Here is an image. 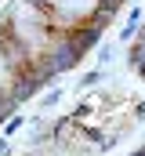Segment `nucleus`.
Here are the masks:
<instances>
[{"label":"nucleus","instance_id":"nucleus-1","mask_svg":"<svg viewBox=\"0 0 145 156\" xmlns=\"http://www.w3.org/2000/svg\"><path fill=\"white\" fill-rule=\"evenodd\" d=\"M138 22H142V11L134 7V11L127 15V26L120 29V40H131V37H134V29H138Z\"/></svg>","mask_w":145,"mask_h":156},{"label":"nucleus","instance_id":"nucleus-2","mask_svg":"<svg viewBox=\"0 0 145 156\" xmlns=\"http://www.w3.org/2000/svg\"><path fill=\"white\" fill-rule=\"evenodd\" d=\"M22 127H26V116H22V113H18V116H7L4 120V138H15Z\"/></svg>","mask_w":145,"mask_h":156},{"label":"nucleus","instance_id":"nucleus-3","mask_svg":"<svg viewBox=\"0 0 145 156\" xmlns=\"http://www.w3.org/2000/svg\"><path fill=\"white\" fill-rule=\"evenodd\" d=\"M58 102H62V91H58V87H55V91H47V94L40 98V105H44V109H55Z\"/></svg>","mask_w":145,"mask_h":156},{"label":"nucleus","instance_id":"nucleus-4","mask_svg":"<svg viewBox=\"0 0 145 156\" xmlns=\"http://www.w3.org/2000/svg\"><path fill=\"white\" fill-rule=\"evenodd\" d=\"M102 76H105V73H102V69H94V73H87V76L80 80V87H91V83H98Z\"/></svg>","mask_w":145,"mask_h":156},{"label":"nucleus","instance_id":"nucleus-5","mask_svg":"<svg viewBox=\"0 0 145 156\" xmlns=\"http://www.w3.org/2000/svg\"><path fill=\"white\" fill-rule=\"evenodd\" d=\"M98 62H102V66L112 62V47H109V44H105V47H98Z\"/></svg>","mask_w":145,"mask_h":156},{"label":"nucleus","instance_id":"nucleus-6","mask_svg":"<svg viewBox=\"0 0 145 156\" xmlns=\"http://www.w3.org/2000/svg\"><path fill=\"white\" fill-rule=\"evenodd\" d=\"M134 116H138V120H145V102H142V105H134Z\"/></svg>","mask_w":145,"mask_h":156},{"label":"nucleus","instance_id":"nucleus-7","mask_svg":"<svg viewBox=\"0 0 145 156\" xmlns=\"http://www.w3.org/2000/svg\"><path fill=\"white\" fill-rule=\"evenodd\" d=\"M0 153H7V138L4 134H0Z\"/></svg>","mask_w":145,"mask_h":156},{"label":"nucleus","instance_id":"nucleus-8","mask_svg":"<svg viewBox=\"0 0 145 156\" xmlns=\"http://www.w3.org/2000/svg\"><path fill=\"white\" fill-rule=\"evenodd\" d=\"M0 156H11V153H0Z\"/></svg>","mask_w":145,"mask_h":156}]
</instances>
